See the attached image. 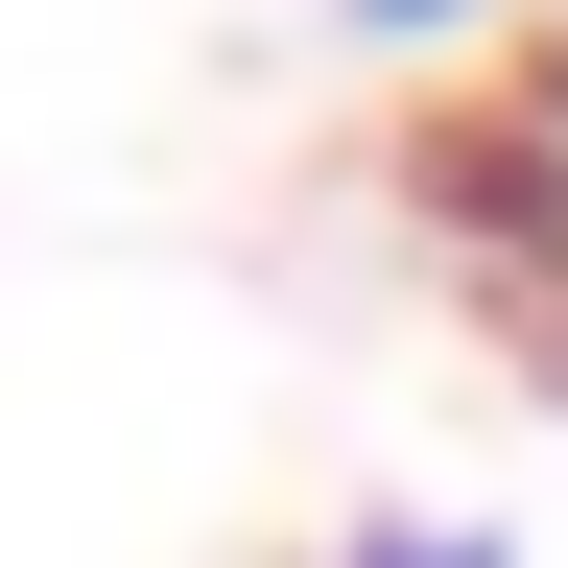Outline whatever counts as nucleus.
I'll list each match as a JSON object with an SVG mask.
<instances>
[{
    "mask_svg": "<svg viewBox=\"0 0 568 568\" xmlns=\"http://www.w3.org/2000/svg\"><path fill=\"white\" fill-rule=\"evenodd\" d=\"M332 568H521V545H497V521H355Z\"/></svg>",
    "mask_w": 568,
    "mask_h": 568,
    "instance_id": "obj_1",
    "label": "nucleus"
},
{
    "mask_svg": "<svg viewBox=\"0 0 568 568\" xmlns=\"http://www.w3.org/2000/svg\"><path fill=\"white\" fill-rule=\"evenodd\" d=\"M355 48H450V24H497V0H332Z\"/></svg>",
    "mask_w": 568,
    "mask_h": 568,
    "instance_id": "obj_2",
    "label": "nucleus"
}]
</instances>
